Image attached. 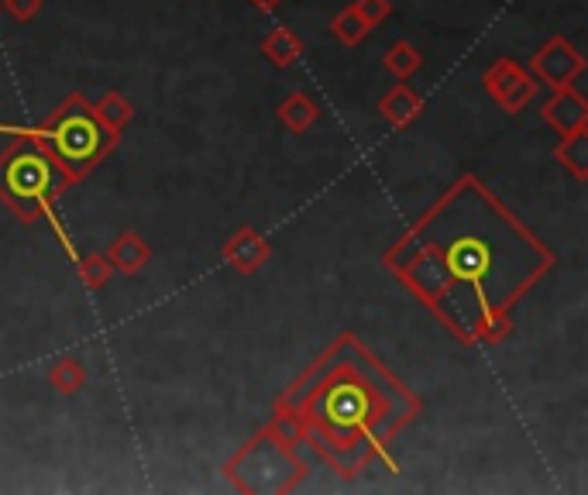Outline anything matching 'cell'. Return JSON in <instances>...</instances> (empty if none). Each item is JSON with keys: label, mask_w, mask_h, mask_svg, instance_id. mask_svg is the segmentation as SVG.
Returning a JSON list of instances; mask_svg holds the SVG:
<instances>
[{"label": "cell", "mask_w": 588, "mask_h": 495, "mask_svg": "<svg viewBox=\"0 0 588 495\" xmlns=\"http://www.w3.org/2000/svg\"><path fill=\"white\" fill-rule=\"evenodd\" d=\"M540 117H544V121L557 134H572V131L588 128V101H585V93L575 83L557 86L551 93V101L540 107Z\"/></svg>", "instance_id": "cell-8"}, {"label": "cell", "mask_w": 588, "mask_h": 495, "mask_svg": "<svg viewBox=\"0 0 588 495\" xmlns=\"http://www.w3.org/2000/svg\"><path fill=\"white\" fill-rule=\"evenodd\" d=\"M4 134H11V145L0 152V203L21 224H38L52 214V207L59 197H66L73 179L38 138L21 131Z\"/></svg>", "instance_id": "cell-3"}, {"label": "cell", "mask_w": 588, "mask_h": 495, "mask_svg": "<svg viewBox=\"0 0 588 495\" xmlns=\"http://www.w3.org/2000/svg\"><path fill=\"white\" fill-rule=\"evenodd\" d=\"M279 410L299 420L303 440L334 475L358 479L375 461L396 471L389 444L413 423L420 399L355 334H341L279 396Z\"/></svg>", "instance_id": "cell-2"}, {"label": "cell", "mask_w": 588, "mask_h": 495, "mask_svg": "<svg viewBox=\"0 0 588 495\" xmlns=\"http://www.w3.org/2000/svg\"><path fill=\"white\" fill-rule=\"evenodd\" d=\"M554 262L557 255L475 176L440 193L383 258L461 344H475L485 314H513Z\"/></svg>", "instance_id": "cell-1"}, {"label": "cell", "mask_w": 588, "mask_h": 495, "mask_svg": "<svg viewBox=\"0 0 588 495\" xmlns=\"http://www.w3.org/2000/svg\"><path fill=\"white\" fill-rule=\"evenodd\" d=\"M368 32H372V28L365 25V17L355 11V4L344 8L341 14H334V21H331V35H334L341 45H348V49H355V45H362Z\"/></svg>", "instance_id": "cell-17"}, {"label": "cell", "mask_w": 588, "mask_h": 495, "mask_svg": "<svg viewBox=\"0 0 588 495\" xmlns=\"http://www.w3.org/2000/svg\"><path fill=\"white\" fill-rule=\"evenodd\" d=\"M49 386L59 392V396H77L83 386H86V379H90V372H86V365L80 362V358H73V355H66V358H59L52 368H49Z\"/></svg>", "instance_id": "cell-15"}, {"label": "cell", "mask_w": 588, "mask_h": 495, "mask_svg": "<svg viewBox=\"0 0 588 495\" xmlns=\"http://www.w3.org/2000/svg\"><path fill=\"white\" fill-rule=\"evenodd\" d=\"M379 114L386 117V121L396 131H403V128H410L416 117L423 114V101L407 86V80H396V86H389L379 97Z\"/></svg>", "instance_id": "cell-9"}, {"label": "cell", "mask_w": 588, "mask_h": 495, "mask_svg": "<svg viewBox=\"0 0 588 495\" xmlns=\"http://www.w3.org/2000/svg\"><path fill=\"white\" fill-rule=\"evenodd\" d=\"M224 479L242 492H293L303 479V464L293 458L290 444L262 431L227 461Z\"/></svg>", "instance_id": "cell-5"}, {"label": "cell", "mask_w": 588, "mask_h": 495, "mask_svg": "<svg viewBox=\"0 0 588 495\" xmlns=\"http://www.w3.org/2000/svg\"><path fill=\"white\" fill-rule=\"evenodd\" d=\"M93 114H97L101 121H104L110 131H117V134H121V131L134 121V107H131V101L125 97L121 90H107L104 97L93 104Z\"/></svg>", "instance_id": "cell-14"}, {"label": "cell", "mask_w": 588, "mask_h": 495, "mask_svg": "<svg viewBox=\"0 0 588 495\" xmlns=\"http://www.w3.org/2000/svg\"><path fill=\"white\" fill-rule=\"evenodd\" d=\"M42 4L45 0H0V11L21 21V25H28V21H35L42 14Z\"/></svg>", "instance_id": "cell-21"}, {"label": "cell", "mask_w": 588, "mask_h": 495, "mask_svg": "<svg viewBox=\"0 0 588 495\" xmlns=\"http://www.w3.org/2000/svg\"><path fill=\"white\" fill-rule=\"evenodd\" d=\"M107 262L114 266V272L121 275H138L152 262V248L149 241H141L134 231H125L121 238H114L110 248H107Z\"/></svg>", "instance_id": "cell-10"}, {"label": "cell", "mask_w": 588, "mask_h": 495, "mask_svg": "<svg viewBox=\"0 0 588 495\" xmlns=\"http://www.w3.org/2000/svg\"><path fill=\"white\" fill-rule=\"evenodd\" d=\"M527 73H530L540 86H551V90L568 86V83H575V80L585 73V56L575 49L568 38L554 35V38H548V42L533 52V59H530V66H527Z\"/></svg>", "instance_id": "cell-6"}, {"label": "cell", "mask_w": 588, "mask_h": 495, "mask_svg": "<svg viewBox=\"0 0 588 495\" xmlns=\"http://www.w3.org/2000/svg\"><path fill=\"white\" fill-rule=\"evenodd\" d=\"M386 69L396 76V80H410L416 69L423 66V56L416 52V45H410V42H396V45H389V52H386Z\"/></svg>", "instance_id": "cell-18"}, {"label": "cell", "mask_w": 588, "mask_h": 495, "mask_svg": "<svg viewBox=\"0 0 588 495\" xmlns=\"http://www.w3.org/2000/svg\"><path fill=\"white\" fill-rule=\"evenodd\" d=\"M317 117H320V110H317V104L307 97L303 90H293L286 101L279 104V121L286 125L293 134H303V131H310L314 125H317Z\"/></svg>", "instance_id": "cell-12"}, {"label": "cell", "mask_w": 588, "mask_h": 495, "mask_svg": "<svg viewBox=\"0 0 588 495\" xmlns=\"http://www.w3.org/2000/svg\"><path fill=\"white\" fill-rule=\"evenodd\" d=\"M262 56L275 66V69H290L299 62L303 56V38L293 28H272L262 38Z\"/></svg>", "instance_id": "cell-11"}, {"label": "cell", "mask_w": 588, "mask_h": 495, "mask_svg": "<svg viewBox=\"0 0 588 495\" xmlns=\"http://www.w3.org/2000/svg\"><path fill=\"white\" fill-rule=\"evenodd\" d=\"M0 131H21V134L38 138L42 145L56 155V162L73 182H80L83 176L97 169L104 155L117 145V138H121L93 114V104L83 93H69V97L35 128H0Z\"/></svg>", "instance_id": "cell-4"}, {"label": "cell", "mask_w": 588, "mask_h": 495, "mask_svg": "<svg viewBox=\"0 0 588 495\" xmlns=\"http://www.w3.org/2000/svg\"><path fill=\"white\" fill-rule=\"evenodd\" d=\"M221 251H224V262H227L234 272L255 275V272L272 258V241L266 238V234H258L255 227L242 224V227L224 241Z\"/></svg>", "instance_id": "cell-7"}, {"label": "cell", "mask_w": 588, "mask_h": 495, "mask_svg": "<svg viewBox=\"0 0 588 495\" xmlns=\"http://www.w3.org/2000/svg\"><path fill=\"white\" fill-rule=\"evenodd\" d=\"M355 11L365 17L368 28H379L383 21L392 14V4H389V0H355Z\"/></svg>", "instance_id": "cell-22"}, {"label": "cell", "mask_w": 588, "mask_h": 495, "mask_svg": "<svg viewBox=\"0 0 588 495\" xmlns=\"http://www.w3.org/2000/svg\"><path fill=\"white\" fill-rule=\"evenodd\" d=\"M537 90H540V83L527 73V76H520V80H516L506 93H503V97L496 101L506 114H520V110H527L530 104H533V97H537Z\"/></svg>", "instance_id": "cell-20"}, {"label": "cell", "mask_w": 588, "mask_h": 495, "mask_svg": "<svg viewBox=\"0 0 588 495\" xmlns=\"http://www.w3.org/2000/svg\"><path fill=\"white\" fill-rule=\"evenodd\" d=\"M77 272H80V279H83V286L90 290V293H101L107 282H110V275H114V266L107 262V255H80L77 258Z\"/></svg>", "instance_id": "cell-19"}, {"label": "cell", "mask_w": 588, "mask_h": 495, "mask_svg": "<svg viewBox=\"0 0 588 495\" xmlns=\"http://www.w3.org/2000/svg\"><path fill=\"white\" fill-rule=\"evenodd\" d=\"M520 76H527V66L513 62V59H496V62H492L485 73H482V86L489 90L492 101H499L503 93H506L516 80H520Z\"/></svg>", "instance_id": "cell-16"}, {"label": "cell", "mask_w": 588, "mask_h": 495, "mask_svg": "<svg viewBox=\"0 0 588 495\" xmlns=\"http://www.w3.org/2000/svg\"><path fill=\"white\" fill-rule=\"evenodd\" d=\"M279 4H282V0H251V8H255V11H262V14L279 11Z\"/></svg>", "instance_id": "cell-23"}, {"label": "cell", "mask_w": 588, "mask_h": 495, "mask_svg": "<svg viewBox=\"0 0 588 495\" xmlns=\"http://www.w3.org/2000/svg\"><path fill=\"white\" fill-rule=\"evenodd\" d=\"M554 158L568 169L575 179H588V128L561 134V145L554 149Z\"/></svg>", "instance_id": "cell-13"}]
</instances>
